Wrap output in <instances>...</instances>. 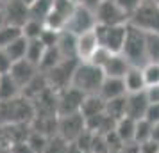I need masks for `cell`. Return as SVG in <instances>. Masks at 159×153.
Here are the masks:
<instances>
[{
  "instance_id": "obj_1",
  "label": "cell",
  "mask_w": 159,
  "mask_h": 153,
  "mask_svg": "<svg viewBox=\"0 0 159 153\" xmlns=\"http://www.w3.org/2000/svg\"><path fill=\"white\" fill-rule=\"evenodd\" d=\"M34 105L29 98L18 96L15 100L0 102V126L30 125L34 121Z\"/></svg>"
},
{
  "instance_id": "obj_2",
  "label": "cell",
  "mask_w": 159,
  "mask_h": 153,
  "mask_svg": "<svg viewBox=\"0 0 159 153\" xmlns=\"http://www.w3.org/2000/svg\"><path fill=\"white\" fill-rule=\"evenodd\" d=\"M106 79V75L102 71V68H98L93 62H82L79 61V64L75 68L72 79V87L79 89L84 95H98L102 82Z\"/></svg>"
},
{
  "instance_id": "obj_3",
  "label": "cell",
  "mask_w": 159,
  "mask_h": 153,
  "mask_svg": "<svg viewBox=\"0 0 159 153\" xmlns=\"http://www.w3.org/2000/svg\"><path fill=\"white\" fill-rule=\"evenodd\" d=\"M122 55L130 62V66L143 68L148 62V55H147V32L145 30L127 23V36H125V45H123Z\"/></svg>"
},
{
  "instance_id": "obj_4",
  "label": "cell",
  "mask_w": 159,
  "mask_h": 153,
  "mask_svg": "<svg viewBox=\"0 0 159 153\" xmlns=\"http://www.w3.org/2000/svg\"><path fill=\"white\" fill-rule=\"evenodd\" d=\"M77 64H79V59H63L57 66H54L50 71H47L45 77L48 82V87L54 89L56 93L70 87Z\"/></svg>"
},
{
  "instance_id": "obj_5",
  "label": "cell",
  "mask_w": 159,
  "mask_h": 153,
  "mask_svg": "<svg viewBox=\"0 0 159 153\" xmlns=\"http://www.w3.org/2000/svg\"><path fill=\"white\" fill-rule=\"evenodd\" d=\"M95 32L102 48H106L111 53H122L127 36V25H113V27L97 25Z\"/></svg>"
},
{
  "instance_id": "obj_6",
  "label": "cell",
  "mask_w": 159,
  "mask_h": 153,
  "mask_svg": "<svg viewBox=\"0 0 159 153\" xmlns=\"http://www.w3.org/2000/svg\"><path fill=\"white\" fill-rule=\"evenodd\" d=\"M86 130V119L80 112L68 114V116H57V135L65 139L66 142H75Z\"/></svg>"
},
{
  "instance_id": "obj_7",
  "label": "cell",
  "mask_w": 159,
  "mask_h": 153,
  "mask_svg": "<svg viewBox=\"0 0 159 153\" xmlns=\"http://www.w3.org/2000/svg\"><path fill=\"white\" fill-rule=\"evenodd\" d=\"M129 25H134L145 32H159V6L141 4L134 15H130Z\"/></svg>"
},
{
  "instance_id": "obj_8",
  "label": "cell",
  "mask_w": 159,
  "mask_h": 153,
  "mask_svg": "<svg viewBox=\"0 0 159 153\" xmlns=\"http://www.w3.org/2000/svg\"><path fill=\"white\" fill-rule=\"evenodd\" d=\"M97 23L104 27H113V25H127L129 16L122 11V7L115 0H102L100 6L95 9Z\"/></svg>"
},
{
  "instance_id": "obj_9",
  "label": "cell",
  "mask_w": 159,
  "mask_h": 153,
  "mask_svg": "<svg viewBox=\"0 0 159 153\" xmlns=\"http://www.w3.org/2000/svg\"><path fill=\"white\" fill-rule=\"evenodd\" d=\"M97 16H95V11L84 7V6H77L75 11L72 13L70 20L66 23V29L68 32H72L75 36H80L84 32H89V30L97 29Z\"/></svg>"
},
{
  "instance_id": "obj_10",
  "label": "cell",
  "mask_w": 159,
  "mask_h": 153,
  "mask_svg": "<svg viewBox=\"0 0 159 153\" xmlns=\"http://www.w3.org/2000/svg\"><path fill=\"white\" fill-rule=\"evenodd\" d=\"M84 98L86 95L72 86L63 91H57V116H68V114L80 112Z\"/></svg>"
},
{
  "instance_id": "obj_11",
  "label": "cell",
  "mask_w": 159,
  "mask_h": 153,
  "mask_svg": "<svg viewBox=\"0 0 159 153\" xmlns=\"http://www.w3.org/2000/svg\"><path fill=\"white\" fill-rule=\"evenodd\" d=\"M148 107H150V102L147 96V89L141 93H130L125 96V116L134 121L145 119Z\"/></svg>"
},
{
  "instance_id": "obj_12",
  "label": "cell",
  "mask_w": 159,
  "mask_h": 153,
  "mask_svg": "<svg viewBox=\"0 0 159 153\" xmlns=\"http://www.w3.org/2000/svg\"><path fill=\"white\" fill-rule=\"evenodd\" d=\"M4 15H6V22L9 25H15V27H20L22 29L25 23L29 22L30 18V13H29V6L22 2V0H11L7 2L4 7Z\"/></svg>"
},
{
  "instance_id": "obj_13",
  "label": "cell",
  "mask_w": 159,
  "mask_h": 153,
  "mask_svg": "<svg viewBox=\"0 0 159 153\" xmlns=\"http://www.w3.org/2000/svg\"><path fill=\"white\" fill-rule=\"evenodd\" d=\"M98 48H100V41H98L95 30H89V32L77 36V59L79 61L89 62L93 59V55L98 52Z\"/></svg>"
},
{
  "instance_id": "obj_14",
  "label": "cell",
  "mask_w": 159,
  "mask_h": 153,
  "mask_svg": "<svg viewBox=\"0 0 159 153\" xmlns=\"http://www.w3.org/2000/svg\"><path fill=\"white\" fill-rule=\"evenodd\" d=\"M38 73H39V68H38L36 64L29 62L27 59H22V61L13 62L9 75H11V77H13V80H15L16 84L23 89L30 80H32V79H34V77H36Z\"/></svg>"
},
{
  "instance_id": "obj_15",
  "label": "cell",
  "mask_w": 159,
  "mask_h": 153,
  "mask_svg": "<svg viewBox=\"0 0 159 153\" xmlns=\"http://www.w3.org/2000/svg\"><path fill=\"white\" fill-rule=\"evenodd\" d=\"M130 62L123 57L122 53H111L106 64L102 66V71L106 77H113V79H123L125 73L129 71Z\"/></svg>"
},
{
  "instance_id": "obj_16",
  "label": "cell",
  "mask_w": 159,
  "mask_h": 153,
  "mask_svg": "<svg viewBox=\"0 0 159 153\" xmlns=\"http://www.w3.org/2000/svg\"><path fill=\"white\" fill-rule=\"evenodd\" d=\"M125 95H127V89H125L123 79H113V77H106L100 86V91H98V96L104 102L115 100V98H122Z\"/></svg>"
},
{
  "instance_id": "obj_17",
  "label": "cell",
  "mask_w": 159,
  "mask_h": 153,
  "mask_svg": "<svg viewBox=\"0 0 159 153\" xmlns=\"http://www.w3.org/2000/svg\"><path fill=\"white\" fill-rule=\"evenodd\" d=\"M56 48L63 59H77V36L68 30H61Z\"/></svg>"
},
{
  "instance_id": "obj_18",
  "label": "cell",
  "mask_w": 159,
  "mask_h": 153,
  "mask_svg": "<svg viewBox=\"0 0 159 153\" xmlns=\"http://www.w3.org/2000/svg\"><path fill=\"white\" fill-rule=\"evenodd\" d=\"M123 82H125L127 95H130V93H141V91L147 89L143 70H141L139 66H130L129 71L125 73V77H123Z\"/></svg>"
},
{
  "instance_id": "obj_19",
  "label": "cell",
  "mask_w": 159,
  "mask_h": 153,
  "mask_svg": "<svg viewBox=\"0 0 159 153\" xmlns=\"http://www.w3.org/2000/svg\"><path fill=\"white\" fill-rule=\"evenodd\" d=\"M106 112V102L102 100L98 95H88L82 102V109H80V114L84 116V119L93 116H100Z\"/></svg>"
},
{
  "instance_id": "obj_20",
  "label": "cell",
  "mask_w": 159,
  "mask_h": 153,
  "mask_svg": "<svg viewBox=\"0 0 159 153\" xmlns=\"http://www.w3.org/2000/svg\"><path fill=\"white\" fill-rule=\"evenodd\" d=\"M22 96V87L13 80V77L6 73L0 77V102H7Z\"/></svg>"
},
{
  "instance_id": "obj_21",
  "label": "cell",
  "mask_w": 159,
  "mask_h": 153,
  "mask_svg": "<svg viewBox=\"0 0 159 153\" xmlns=\"http://www.w3.org/2000/svg\"><path fill=\"white\" fill-rule=\"evenodd\" d=\"M115 134L118 135V139L123 142V146L134 142V134H136V121L130 117H122L120 121H116L115 126Z\"/></svg>"
},
{
  "instance_id": "obj_22",
  "label": "cell",
  "mask_w": 159,
  "mask_h": 153,
  "mask_svg": "<svg viewBox=\"0 0 159 153\" xmlns=\"http://www.w3.org/2000/svg\"><path fill=\"white\" fill-rule=\"evenodd\" d=\"M45 89H48V82H47V77H45V73H38L36 77L32 79V80L25 86V87L22 89V96H25V98H29L30 102L36 98V96H39L41 93H43Z\"/></svg>"
},
{
  "instance_id": "obj_23",
  "label": "cell",
  "mask_w": 159,
  "mask_h": 153,
  "mask_svg": "<svg viewBox=\"0 0 159 153\" xmlns=\"http://www.w3.org/2000/svg\"><path fill=\"white\" fill-rule=\"evenodd\" d=\"M27 45H29V39H25L23 36H20L18 39H15L13 43L9 45L7 48H4V52L9 55V59L16 62V61H22L25 59V53H27Z\"/></svg>"
},
{
  "instance_id": "obj_24",
  "label": "cell",
  "mask_w": 159,
  "mask_h": 153,
  "mask_svg": "<svg viewBox=\"0 0 159 153\" xmlns=\"http://www.w3.org/2000/svg\"><path fill=\"white\" fill-rule=\"evenodd\" d=\"M52 7H54V0H36V2H32L29 6L30 18L45 22V18L50 15Z\"/></svg>"
},
{
  "instance_id": "obj_25",
  "label": "cell",
  "mask_w": 159,
  "mask_h": 153,
  "mask_svg": "<svg viewBox=\"0 0 159 153\" xmlns=\"http://www.w3.org/2000/svg\"><path fill=\"white\" fill-rule=\"evenodd\" d=\"M45 52H47V46L41 43V39H32V41H29V45H27L25 59H27L29 62H32V64L39 66V62H41V59H43V55H45Z\"/></svg>"
},
{
  "instance_id": "obj_26",
  "label": "cell",
  "mask_w": 159,
  "mask_h": 153,
  "mask_svg": "<svg viewBox=\"0 0 159 153\" xmlns=\"http://www.w3.org/2000/svg\"><path fill=\"white\" fill-rule=\"evenodd\" d=\"M125 96L106 102V114H107L113 121H120L122 117H125Z\"/></svg>"
},
{
  "instance_id": "obj_27",
  "label": "cell",
  "mask_w": 159,
  "mask_h": 153,
  "mask_svg": "<svg viewBox=\"0 0 159 153\" xmlns=\"http://www.w3.org/2000/svg\"><path fill=\"white\" fill-rule=\"evenodd\" d=\"M45 29H47V27H45L43 22L34 20V18H29V22L22 27V36L25 37V39H29V41H32V39H39Z\"/></svg>"
},
{
  "instance_id": "obj_28",
  "label": "cell",
  "mask_w": 159,
  "mask_h": 153,
  "mask_svg": "<svg viewBox=\"0 0 159 153\" xmlns=\"http://www.w3.org/2000/svg\"><path fill=\"white\" fill-rule=\"evenodd\" d=\"M25 141H27V144L30 146V150H32L34 153H45L50 137H47V135H43V134H39V132H36V130L30 128L29 135H27Z\"/></svg>"
},
{
  "instance_id": "obj_29",
  "label": "cell",
  "mask_w": 159,
  "mask_h": 153,
  "mask_svg": "<svg viewBox=\"0 0 159 153\" xmlns=\"http://www.w3.org/2000/svg\"><path fill=\"white\" fill-rule=\"evenodd\" d=\"M152 130H154V125L147 119H139L136 121V134H134V142L138 144H145L152 141Z\"/></svg>"
},
{
  "instance_id": "obj_30",
  "label": "cell",
  "mask_w": 159,
  "mask_h": 153,
  "mask_svg": "<svg viewBox=\"0 0 159 153\" xmlns=\"http://www.w3.org/2000/svg\"><path fill=\"white\" fill-rule=\"evenodd\" d=\"M63 61V57H61V53L57 52V48L54 46V48H47V52H45L43 59H41V62H39V71L41 73H47L50 71L54 66H57L59 62Z\"/></svg>"
},
{
  "instance_id": "obj_31",
  "label": "cell",
  "mask_w": 159,
  "mask_h": 153,
  "mask_svg": "<svg viewBox=\"0 0 159 153\" xmlns=\"http://www.w3.org/2000/svg\"><path fill=\"white\" fill-rule=\"evenodd\" d=\"M20 36H22V29L7 23L4 29H0V50L7 48L9 45L13 43L15 39H18Z\"/></svg>"
},
{
  "instance_id": "obj_32",
  "label": "cell",
  "mask_w": 159,
  "mask_h": 153,
  "mask_svg": "<svg viewBox=\"0 0 159 153\" xmlns=\"http://www.w3.org/2000/svg\"><path fill=\"white\" fill-rule=\"evenodd\" d=\"M147 55L148 62L159 64V32H147Z\"/></svg>"
},
{
  "instance_id": "obj_33",
  "label": "cell",
  "mask_w": 159,
  "mask_h": 153,
  "mask_svg": "<svg viewBox=\"0 0 159 153\" xmlns=\"http://www.w3.org/2000/svg\"><path fill=\"white\" fill-rule=\"evenodd\" d=\"M141 70H143V77H145L147 87L159 86V64L157 62H147Z\"/></svg>"
},
{
  "instance_id": "obj_34",
  "label": "cell",
  "mask_w": 159,
  "mask_h": 153,
  "mask_svg": "<svg viewBox=\"0 0 159 153\" xmlns=\"http://www.w3.org/2000/svg\"><path fill=\"white\" fill-rule=\"evenodd\" d=\"M75 7H77V6L73 4L72 0H54V7H52V11L57 13L59 16H63V18L66 20V23H68L72 13L75 11Z\"/></svg>"
},
{
  "instance_id": "obj_35",
  "label": "cell",
  "mask_w": 159,
  "mask_h": 153,
  "mask_svg": "<svg viewBox=\"0 0 159 153\" xmlns=\"http://www.w3.org/2000/svg\"><path fill=\"white\" fill-rule=\"evenodd\" d=\"M66 150H68V142L65 139H61L59 135H54L48 141V146H47L45 153H66Z\"/></svg>"
},
{
  "instance_id": "obj_36",
  "label": "cell",
  "mask_w": 159,
  "mask_h": 153,
  "mask_svg": "<svg viewBox=\"0 0 159 153\" xmlns=\"http://www.w3.org/2000/svg\"><path fill=\"white\" fill-rule=\"evenodd\" d=\"M115 2L122 7V11L129 16V18H130V15H134L138 9H139V6L143 4V0H115Z\"/></svg>"
},
{
  "instance_id": "obj_37",
  "label": "cell",
  "mask_w": 159,
  "mask_h": 153,
  "mask_svg": "<svg viewBox=\"0 0 159 153\" xmlns=\"http://www.w3.org/2000/svg\"><path fill=\"white\" fill-rule=\"evenodd\" d=\"M57 37H59V32L50 30V29H45L39 39H41V43H43L47 48H54V46L57 45Z\"/></svg>"
},
{
  "instance_id": "obj_38",
  "label": "cell",
  "mask_w": 159,
  "mask_h": 153,
  "mask_svg": "<svg viewBox=\"0 0 159 153\" xmlns=\"http://www.w3.org/2000/svg\"><path fill=\"white\" fill-rule=\"evenodd\" d=\"M147 121H150L152 125H159V103H150V107L147 110Z\"/></svg>"
},
{
  "instance_id": "obj_39",
  "label": "cell",
  "mask_w": 159,
  "mask_h": 153,
  "mask_svg": "<svg viewBox=\"0 0 159 153\" xmlns=\"http://www.w3.org/2000/svg\"><path fill=\"white\" fill-rule=\"evenodd\" d=\"M11 66H13V61L9 59V55L4 50H0V75L9 73L11 71Z\"/></svg>"
},
{
  "instance_id": "obj_40",
  "label": "cell",
  "mask_w": 159,
  "mask_h": 153,
  "mask_svg": "<svg viewBox=\"0 0 159 153\" xmlns=\"http://www.w3.org/2000/svg\"><path fill=\"white\" fill-rule=\"evenodd\" d=\"M100 2H102V0H82V4H80V6H84V7L95 11V9L100 6Z\"/></svg>"
},
{
  "instance_id": "obj_41",
  "label": "cell",
  "mask_w": 159,
  "mask_h": 153,
  "mask_svg": "<svg viewBox=\"0 0 159 153\" xmlns=\"http://www.w3.org/2000/svg\"><path fill=\"white\" fill-rule=\"evenodd\" d=\"M66 153H86V151H84L82 148H79L75 142H68V150H66Z\"/></svg>"
},
{
  "instance_id": "obj_42",
  "label": "cell",
  "mask_w": 159,
  "mask_h": 153,
  "mask_svg": "<svg viewBox=\"0 0 159 153\" xmlns=\"http://www.w3.org/2000/svg\"><path fill=\"white\" fill-rule=\"evenodd\" d=\"M7 25V22H6V15H4V11L0 9V29H4Z\"/></svg>"
},
{
  "instance_id": "obj_43",
  "label": "cell",
  "mask_w": 159,
  "mask_h": 153,
  "mask_svg": "<svg viewBox=\"0 0 159 153\" xmlns=\"http://www.w3.org/2000/svg\"><path fill=\"white\" fill-rule=\"evenodd\" d=\"M143 4H157L159 6V0H143Z\"/></svg>"
},
{
  "instance_id": "obj_44",
  "label": "cell",
  "mask_w": 159,
  "mask_h": 153,
  "mask_svg": "<svg viewBox=\"0 0 159 153\" xmlns=\"http://www.w3.org/2000/svg\"><path fill=\"white\" fill-rule=\"evenodd\" d=\"M73 4H75V6H80V4H82V0H72Z\"/></svg>"
},
{
  "instance_id": "obj_45",
  "label": "cell",
  "mask_w": 159,
  "mask_h": 153,
  "mask_svg": "<svg viewBox=\"0 0 159 153\" xmlns=\"http://www.w3.org/2000/svg\"><path fill=\"white\" fill-rule=\"evenodd\" d=\"M22 2H25L27 6H30V4H32V2H36V0H22Z\"/></svg>"
},
{
  "instance_id": "obj_46",
  "label": "cell",
  "mask_w": 159,
  "mask_h": 153,
  "mask_svg": "<svg viewBox=\"0 0 159 153\" xmlns=\"http://www.w3.org/2000/svg\"><path fill=\"white\" fill-rule=\"evenodd\" d=\"M7 2H11V0H0V4H2V6H6Z\"/></svg>"
},
{
  "instance_id": "obj_47",
  "label": "cell",
  "mask_w": 159,
  "mask_h": 153,
  "mask_svg": "<svg viewBox=\"0 0 159 153\" xmlns=\"http://www.w3.org/2000/svg\"><path fill=\"white\" fill-rule=\"evenodd\" d=\"M2 7H4V6H2V4H0V9H2Z\"/></svg>"
},
{
  "instance_id": "obj_48",
  "label": "cell",
  "mask_w": 159,
  "mask_h": 153,
  "mask_svg": "<svg viewBox=\"0 0 159 153\" xmlns=\"http://www.w3.org/2000/svg\"><path fill=\"white\" fill-rule=\"evenodd\" d=\"M0 77H2V75H0Z\"/></svg>"
}]
</instances>
